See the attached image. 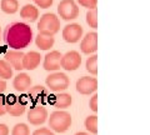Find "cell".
<instances>
[{
	"mask_svg": "<svg viewBox=\"0 0 150 135\" xmlns=\"http://www.w3.org/2000/svg\"><path fill=\"white\" fill-rule=\"evenodd\" d=\"M3 39L9 48L14 50H23L33 41V30L26 23L14 21L5 28Z\"/></svg>",
	"mask_w": 150,
	"mask_h": 135,
	"instance_id": "1",
	"label": "cell"
},
{
	"mask_svg": "<svg viewBox=\"0 0 150 135\" xmlns=\"http://www.w3.org/2000/svg\"><path fill=\"white\" fill-rule=\"evenodd\" d=\"M71 127V115L68 111L56 110L50 114L49 128L56 133H65Z\"/></svg>",
	"mask_w": 150,
	"mask_h": 135,
	"instance_id": "2",
	"label": "cell"
},
{
	"mask_svg": "<svg viewBox=\"0 0 150 135\" xmlns=\"http://www.w3.org/2000/svg\"><path fill=\"white\" fill-rule=\"evenodd\" d=\"M38 30L40 34L54 36L60 30V20L53 13H46L38 23Z\"/></svg>",
	"mask_w": 150,
	"mask_h": 135,
	"instance_id": "3",
	"label": "cell"
},
{
	"mask_svg": "<svg viewBox=\"0 0 150 135\" xmlns=\"http://www.w3.org/2000/svg\"><path fill=\"white\" fill-rule=\"evenodd\" d=\"M6 103V113L11 116H20L25 113L28 101L25 96H16L14 94H9L5 96Z\"/></svg>",
	"mask_w": 150,
	"mask_h": 135,
	"instance_id": "4",
	"label": "cell"
},
{
	"mask_svg": "<svg viewBox=\"0 0 150 135\" xmlns=\"http://www.w3.org/2000/svg\"><path fill=\"white\" fill-rule=\"evenodd\" d=\"M45 83H46V86H48L51 91L62 93L69 88L70 79L67 76V74L56 71V73L50 74L49 76H46Z\"/></svg>",
	"mask_w": 150,
	"mask_h": 135,
	"instance_id": "5",
	"label": "cell"
},
{
	"mask_svg": "<svg viewBox=\"0 0 150 135\" xmlns=\"http://www.w3.org/2000/svg\"><path fill=\"white\" fill-rule=\"evenodd\" d=\"M58 14L63 20H74L79 16V8L74 0H62L58 5Z\"/></svg>",
	"mask_w": 150,
	"mask_h": 135,
	"instance_id": "6",
	"label": "cell"
},
{
	"mask_svg": "<svg viewBox=\"0 0 150 135\" xmlns=\"http://www.w3.org/2000/svg\"><path fill=\"white\" fill-rule=\"evenodd\" d=\"M81 65V57L80 53L71 50L68 52L67 54L62 55V60H60V66L67 71H74L80 68Z\"/></svg>",
	"mask_w": 150,
	"mask_h": 135,
	"instance_id": "7",
	"label": "cell"
},
{
	"mask_svg": "<svg viewBox=\"0 0 150 135\" xmlns=\"http://www.w3.org/2000/svg\"><path fill=\"white\" fill-rule=\"evenodd\" d=\"M83 26L76 23L68 24L63 29V39L69 44H75L83 38Z\"/></svg>",
	"mask_w": 150,
	"mask_h": 135,
	"instance_id": "8",
	"label": "cell"
},
{
	"mask_svg": "<svg viewBox=\"0 0 150 135\" xmlns=\"http://www.w3.org/2000/svg\"><path fill=\"white\" fill-rule=\"evenodd\" d=\"M48 119V110L44 105H34L28 111V122L31 125H41Z\"/></svg>",
	"mask_w": 150,
	"mask_h": 135,
	"instance_id": "9",
	"label": "cell"
},
{
	"mask_svg": "<svg viewBox=\"0 0 150 135\" xmlns=\"http://www.w3.org/2000/svg\"><path fill=\"white\" fill-rule=\"evenodd\" d=\"M98 89V80L96 78L83 76L76 81V90L81 95H90L95 93Z\"/></svg>",
	"mask_w": 150,
	"mask_h": 135,
	"instance_id": "10",
	"label": "cell"
},
{
	"mask_svg": "<svg viewBox=\"0 0 150 135\" xmlns=\"http://www.w3.org/2000/svg\"><path fill=\"white\" fill-rule=\"evenodd\" d=\"M26 98H29V100L34 105H43L44 101L48 100V91L41 85L30 86L29 90H28Z\"/></svg>",
	"mask_w": 150,
	"mask_h": 135,
	"instance_id": "11",
	"label": "cell"
},
{
	"mask_svg": "<svg viewBox=\"0 0 150 135\" xmlns=\"http://www.w3.org/2000/svg\"><path fill=\"white\" fill-rule=\"evenodd\" d=\"M80 50H81V53L86 55L94 54L98 50V34L95 31L88 33L83 38L80 43Z\"/></svg>",
	"mask_w": 150,
	"mask_h": 135,
	"instance_id": "12",
	"label": "cell"
},
{
	"mask_svg": "<svg viewBox=\"0 0 150 135\" xmlns=\"http://www.w3.org/2000/svg\"><path fill=\"white\" fill-rule=\"evenodd\" d=\"M60 60H62V53L58 50H53L44 57L43 68L46 71H56L62 68L60 66Z\"/></svg>",
	"mask_w": 150,
	"mask_h": 135,
	"instance_id": "13",
	"label": "cell"
},
{
	"mask_svg": "<svg viewBox=\"0 0 150 135\" xmlns=\"http://www.w3.org/2000/svg\"><path fill=\"white\" fill-rule=\"evenodd\" d=\"M23 58H24V53L21 50H6L4 54V60L10 64V66L15 70L20 71L23 70Z\"/></svg>",
	"mask_w": 150,
	"mask_h": 135,
	"instance_id": "14",
	"label": "cell"
},
{
	"mask_svg": "<svg viewBox=\"0 0 150 135\" xmlns=\"http://www.w3.org/2000/svg\"><path fill=\"white\" fill-rule=\"evenodd\" d=\"M51 98H53V99L48 100V101L50 104H53L55 108L59 109V110L69 108L73 103V98L70 94H68V93H59V94H56V95L51 96Z\"/></svg>",
	"mask_w": 150,
	"mask_h": 135,
	"instance_id": "15",
	"label": "cell"
},
{
	"mask_svg": "<svg viewBox=\"0 0 150 135\" xmlns=\"http://www.w3.org/2000/svg\"><path fill=\"white\" fill-rule=\"evenodd\" d=\"M41 61V55L38 52H29L24 54L23 58V69L25 70H34L39 66Z\"/></svg>",
	"mask_w": 150,
	"mask_h": 135,
	"instance_id": "16",
	"label": "cell"
},
{
	"mask_svg": "<svg viewBox=\"0 0 150 135\" xmlns=\"http://www.w3.org/2000/svg\"><path fill=\"white\" fill-rule=\"evenodd\" d=\"M13 85L16 91L25 93L29 90V88L31 86V78L26 73H19L18 75L14 78Z\"/></svg>",
	"mask_w": 150,
	"mask_h": 135,
	"instance_id": "17",
	"label": "cell"
},
{
	"mask_svg": "<svg viewBox=\"0 0 150 135\" xmlns=\"http://www.w3.org/2000/svg\"><path fill=\"white\" fill-rule=\"evenodd\" d=\"M20 16L25 21L34 23V21L38 20V18H39V10H38L36 6L31 5V4H26V5H24V6L21 8Z\"/></svg>",
	"mask_w": 150,
	"mask_h": 135,
	"instance_id": "18",
	"label": "cell"
},
{
	"mask_svg": "<svg viewBox=\"0 0 150 135\" xmlns=\"http://www.w3.org/2000/svg\"><path fill=\"white\" fill-rule=\"evenodd\" d=\"M55 43L54 36L45 35V34H38L35 38V44L40 50H49L50 48H53V45Z\"/></svg>",
	"mask_w": 150,
	"mask_h": 135,
	"instance_id": "19",
	"label": "cell"
},
{
	"mask_svg": "<svg viewBox=\"0 0 150 135\" xmlns=\"http://www.w3.org/2000/svg\"><path fill=\"white\" fill-rule=\"evenodd\" d=\"M0 6L5 14H15L19 10V1L18 0H1Z\"/></svg>",
	"mask_w": 150,
	"mask_h": 135,
	"instance_id": "20",
	"label": "cell"
},
{
	"mask_svg": "<svg viewBox=\"0 0 150 135\" xmlns=\"http://www.w3.org/2000/svg\"><path fill=\"white\" fill-rule=\"evenodd\" d=\"M10 78H13V68L6 60L0 59V79L8 80Z\"/></svg>",
	"mask_w": 150,
	"mask_h": 135,
	"instance_id": "21",
	"label": "cell"
},
{
	"mask_svg": "<svg viewBox=\"0 0 150 135\" xmlns=\"http://www.w3.org/2000/svg\"><path fill=\"white\" fill-rule=\"evenodd\" d=\"M85 129L90 134H98V116L96 115H89L85 119Z\"/></svg>",
	"mask_w": 150,
	"mask_h": 135,
	"instance_id": "22",
	"label": "cell"
},
{
	"mask_svg": "<svg viewBox=\"0 0 150 135\" xmlns=\"http://www.w3.org/2000/svg\"><path fill=\"white\" fill-rule=\"evenodd\" d=\"M86 70L91 74V75H96L98 74V55H90V58L86 60Z\"/></svg>",
	"mask_w": 150,
	"mask_h": 135,
	"instance_id": "23",
	"label": "cell"
},
{
	"mask_svg": "<svg viewBox=\"0 0 150 135\" xmlns=\"http://www.w3.org/2000/svg\"><path fill=\"white\" fill-rule=\"evenodd\" d=\"M86 24L90 28H93V29H96L98 28V10L96 9L88 10V13H86Z\"/></svg>",
	"mask_w": 150,
	"mask_h": 135,
	"instance_id": "24",
	"label": "cell"
},
{
	"mask_svg": "<svg viewBox=\"0 0 150 135\" xmlns=\"http://www.w3.org/2000/svg\"><path fill=\"white\" fill-rule=\"evenodd\" d=\"M11 135H30V129L26 124L24 123H20V124H16L15 127L13 128V131Z\"/></svg>",
	"mask_w": 150,
	"mask_h": 135,
	"instance_id": "25",
	"label": "cell"
},
{
	"mask_svg": "<svg viewBox=\"0 0 150 135\" xmlns=\"http://www.w3.org/2000/svg\"><path fill=\"white\" fill-rule=\"evenodd\" d=\"M78 3L83 8H86L88 10H91V9H96L98 0H78Z\"/></svg>",
	"mask_w": 150,
	"mask_h": 135,
	"instance_id": "26",
	"label": "cell"
},
{
	"mask_svg": "<svg viewBox=\"0 0 150 135\" xmlns=\"http://www.w3.org/2000/svg\"><path fill=\"white\" fill-rule=\"evenodd\" d=\"M35 3L36 6H39L40 9H48L53 5L54 0H33Z\"/></svg>",
	"mask_w": 150,
	"mask_h": 135,
	"instance_id": "27",
	"label": "cell"
},
{
	"mask_svg": "<svg viewBox=\"0 0 150 135\" xmlns=\"http://www.w3.org/2000/svg\"><path fill=\"white\" fill-rule=\"evenodd\" d=\"M89 106H90V109L94 111V113H96L98 111V95L96 94H94L91 96L90 101H89Z\"/></svg>",
	"mask_w": 150,
	"mask_h": 135,
	"instance_id": "28",
	"label": "cell"
},
{
	"mask_svg": "<svg viewBox=\"0 0 150 135\" xmlns=\"http://www.w3.org/2000/svg\"><path fill=\"white\" fill-rule=\"evenodd\" d=\"M33 135H55V134L48 128H40V129H36L33 133Z\"/></svg>",
	"mask_w": 150,
	"mask_h": 135,
	"instance_id": "29",
	"label": "cell"
},
{
	"mask_svg": "<svg viewBox=\"0 0 150 135\" xmlns=\"http://www.w3.org/2000/svg\"><path fill=\"white\" fill-rule=\"evenodd\" d=\"M6 114V103H5V96L0 94V116Z\"/></svg>",
	"mask_w": 150,
	"mask_h": 135,
	"instance_id": "30",
	"label": "cell"
},
{
	"mask_svg": "<svg viewBox=\"0 0 150 135\" xmlns=\"http://www.w3.org/2000/svg\"><path fill=\"white\" fill-rule=\"evenodd\" d=\"M0 135H9V128L5 124H0Z\"/></svg>",
	"mask_w": 150,
	"mask_h": 135,
	"instance_id": "31",
	"label": "cell"
},
{
	"mask_svg": "<svg viewBox=\"0 0 150 135\" xmlns=\"http://www.w3.org/2000/svg\"><path fill=\"white\" fill-rule=\"evenodd\" d=\"M5 90H6V81L0 79V94H3Z\"/></svg>",
	"mask_w": 150,
	"mask_h": 135,
	"instance_id": "32",
	"label": "cell"
},
{
	"mask_svg": "<svg viewBox=\"0 0 150 135\" xmlns=\"http://www.w3.org/2000/svg\"><path fill=\"white\" fill-rule=\"evenodd\" d=\"M75 135H90L89 133H83V131H80V133H76Z\"/></svg>",
	"mask_w": 150,
	"mask_h": 135,
	"instance_id": "33",
	"label": "cell"
},
{
	"mask_svg": "<svg viewBox=\"0 0 150 135\" xmlns=\"http://www.w3.org/2000/svg\"><path fill=\"white\" fill-rule=\"evenodd\" d=\"M0 39H1V30H0Z\"/></svg>",
	"mask_w": 150,
	"mask_h": 135,
	"instance_id": "34",
	"label": "cell"
}]
</instances>
